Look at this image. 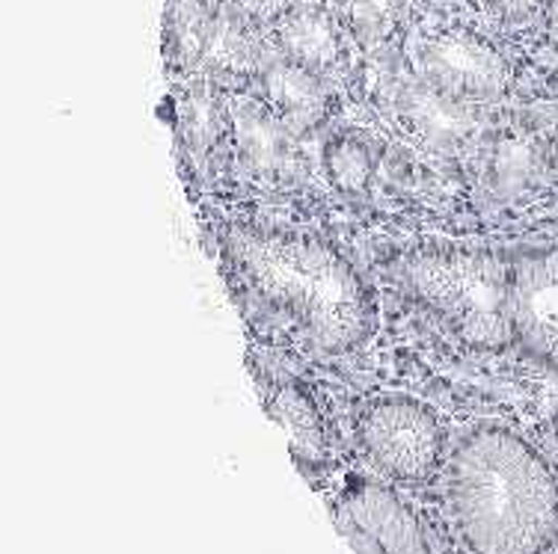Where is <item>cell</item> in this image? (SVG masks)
<instances>
[{
  "label": "cell",
  "mask_w": 558,
  "mask_h": 554,
  "mask_svg": "<svg viewBox=\"0 0 558 554\" xmlns=\"http://www.w3.org/2000/svg\"><path fill=\"white\" fill-rule=\"evenodd\" d=\"M556 442H558V418H556Z\"/></svg>",
  "instance_id": "22"
},
{
  "label": "cell",
  "mask_w": 558,
  "mask_h": 554,
  "mask_svg": "<svg viewBox=\"0 0 558 554\" xmlns=\"http://www.w3.org/2000/svg\"><path fill=\"white\" fill-rule=\"evenodd\" d=\"M324 172L336 190L360 196L372 187L377 172L375 146L365 137L344 131L324 146Z\"/></svg>",
  "instance_id": "17"
},
{
  "label": "cell",
  "mask_w": 558,
  "mask_h": 554,
  "mask_svg": "<svg viewBox=\"0 0 558 554\" xmlns=\"http://www.w3.org/2000/svg\"><path fill=\"white\" fill-rule=\"evenodd\" d=\"M268 39L279 57L324 77L339 75L354 48V39L339 22L330 0H298L268 33Z\"/></svg>",
  "instance_id": "9"
},
{
  "label": "cell",
  "mask_w": 558,
  "mask_h": 554,
  "mask_svg": "<svg viewBox=\"0 0 558 554\" xmlns=\"http://www.w3.org/2000/svg\"><path fill=\"white\" fill-rule=\"evenodd\" d=\"M336 522L360 554H430L416 516L389 490L360 483L336 504Z\"/></svg>",
  "instance_id": "7"
},
{
  "label": "cell",
  "mask_w": 558,
  "mask_h": 554,
  "mask_svg": "<svg viewBox=\"0 0 558 554\" xmlns=\"http://www.w3.org/2000/svg\"><path fill=\"white\" fill-rule=\"evenodd\" d=\"M220 249L232 276L253 297L289 318L312 350L342 356L372 335L377 306L356 267L322 237L229 225Z\"/></svg>",
  "instance_id": "1"
},
{
  "label": "cell",
  "mask_w": 558,
  "mask_h": 554,
  "mask_svg": "<svg viewBox=\"0 0 558 554\" xmlns=\"http://www.w3.org/2000/svg\"><path fill=\"white\" fill-rule=\"evenodd\" d=\"M537 22H541V30H544L549 48L558 51V0H544V10H541Z\"/></svg>",
  "instance_id": "20"
},
{
  "label": "cell",
  "mask_w": 558,
  "mask_h": 554,
  "mask_svg": "<svg viewBox=\"0 0 558 554\" xmlns=\"http://www.w3.org/2000/svg\"><path fill=\"white\" fill-rule=\"evenodd\" d=\"M514 342L558 377V246L514 256Z\"/></svg>",
  "instance_id": "6"
},
{
  "label": "cell",
  "mask_w": 558,
  "mask_h": 554,
  "mask_svg": "<svg viewBox=\"0 0 558 554\" xmlns=\"http://www.w3.org/2000/svg\"><path fill=\"white\" fill-rule=\"evenodd\" d=\"M392 104L404 125L437 146H451L466 137L475 125L473 104L446 96L440 89L428 86L422 77L410 72V77L392 84Z\"/></svg>",
  "instance_id": "12"
},
{
  "label": "cell",
  "mask_w": 558,
  "mask_h": 554,
  "mask_svg": "<svg viewBox=\"0 0 558 554\" xmlns=\"http://www.w3.org/2000/svg\"><path fill=\"white\" fill-rule=\"evenodd\" d=\"M410 72L446 96L484 104L508 93L511 84V60L494 36L446 12H434L428 19H416L404 36Z\"/></svg>",
  "instance_id": "4"
},
{
  "label": "cell",
  "mask_w": 558,
  "mask_h": 554,
  "mask_svg": "<svg viewBox=\"0 0 558 554\" xmlns=\"http://www.w3.org/2000/svg\"><path fill=\"white\" fill-rule=\"evenodd\" d=\"M191 86H184L179 96V110H175V131H179V146H182L184 160L199 170L208 155L215 151L217 139L229 125V107H226L217 81L196 75Z\"/></svg>",
  "instance_id": "15"
},
{
  "label": "cell",
  "mask_w": 558,
  "mask_h": 554,
  "mask_svg": "<svg viewBox=\"0 0 558 554\" xmlns=\"http://www.w3.org/2000/svg\"><path fill=\"white\" fill-rule=\"evenodd\" d=\"M270 51L274 48H270L268 33L253 27L241 12L232 10L223 0L208 48H205L199 75L211 81H256L258 69L265 65Z\"/></svg>",
  "instance_id": "13"
},
{
  "label": "cell",
  "mask_w": 558,
  "mask_h": 554,
  "mask_svg": "<svg viewBox=\"0 0 558 554\" xmlns=\"http://www.w3.org/2000/svg\"><path fill=\"white\" fill-rule=\"evenodd\" d=\"M256 84L258 98L294 134L315 131L330 119V110H333L330 77L315 75L310 69L279 57L277 51H270L265 65L258 69Z\"/></svg>",
  "instance_id": "10"
},
{
  "label": "cell",
  "mask_w": 558,
  "mask_h": 554,
  "mask_svg": "<svg viewBox=\"0 0 558 554\" xmlns=\"http://www.w3.org/2000/svg\"><path fill=\"white\" fill-rule=\"evenodd\" d=\"M220 3L223 0H163L161 51L172 75L196 77L203 72Z\"/></svg>",
  "instance_id": "14"
},
{
  "label": "cell",
  "mask_w": 558,
  "mask_h": 554,
  "mask_svg": "<svg viewBox=\"0 0 558 554\" xmlns=\"http://www.w3.org/2000/svg\"><path fill=\"white\" fill-rule=\"evenodd\" d=\"M482 10L499 27H523V24L541 19L544 0H482Z\"/></svg>",
  "instance_id": "18"
},
{
  "label": "cell",
  "mask_w": 558,
  "mask_h": 554,
  "mask_svg": "<svg viewBox=\"0 0 558 554\" xmlns=\"http://www.w3.org/2000/svg\"><path fill=\"white\" fill-rule=\"evenodd\" d=\"M229 128L235 139V158L250 182L262 187H289L301 182L298 134L286 128L262 98H238L229 107Z\"/></svg>",
  "instance_id": "8"
},
{
  "label": "cell",
  "mask_w": 558,
  "mask_h": 554,
  "mask_svg": "<svg viewBox=\"0 0 558 554\" xmlns=\"http://www.w3.org/2000/svg\"><path fill=\"white\" fill-rule=\"evenodd\" d=\"M449 507L475 554H544L558 537L556 475L505 427H478L454 448Z\"/></svg>",
  "instance_id": "2"
},
{
  "label": "cell",
  "mask_w": 558,
  "mask_h": 554,
  "mask_svg": "<svg viewBox=\"0 0 558 554\" xmlns=\"http://www.w3.org/2000/svg\"><path fill=\"white\" fill-rule=\"evenodd\" d=\"M256 380L262 389V404L274 418V424L286 430L294 457L303 466H322L327 459V430L310 389L286 371L256 368Z\"/></svg>",
  "instance_id": "11"
},
{
  "label": "cell",
  "mask_w": 558,
  "mask_h": 554,
  "mask_svg": "<svg viewBox=\"0 0 558 554\" xmlns=\"http://www.w3.org/2000/svg\"><path fill=\"white\" fill-rule=\"evenodd\" d=\"M356 436L365 457L392 480L422 483L440 469V418L413 397H380L365 406Z\"/></svg>",
  "instance_id": "5"
},
{
  "label": "cell",
  "mask_w": 558,
  "mask_h": 554,
  "mask_svg": "<svg viewBox=\"0 0 558 554\" xmlns=\"http://www.w3.org/2000/svg\"><path fill=\"white\" fill-rule=\"evenodd\" d=\"M389 276L470 347L502 350L514 342V258L463 246H418L389 264Z\"/></svg>",
  "instance_id": "3"
},
{
  "label": "cell",
  "mask_w": 558,
  "mask_h": 554,
  "mask_svg": "<svg viewBox=\"0 0 558 554\" xmlns=\"http://www.w3.org/2000/svg\"><path fill=\"white\" fill-rule=\"evenodd\" d=\"M553 167H556V172H558V143H556V151H553Z\"/></svg>",
  "instance_id": "21"
},
{
  "label": "cell",
  "mask_w": 558,
  "mask_h": 554,
  "mask_svg": "<svg viewBox=\"0 0 558 554\" xmlns=\"http://www.w3.org/2000/svg\"><path fill=\"white\" fill-rule=\"evenodd\" d=\"M226 3L235 12H241L253 27H258L262 33H270L298 0H226Z\"/></svg>",
  "instance_id": "19"
},
{
  "label": "cell",
  "mask_w": 558,
  "mask_h": 554,
  "mask_svg": "<svg viewBox=\"0 0 558 554\" xmlns=\"http://www.w3.org/2000/svg\"><path fill=\"white\" fill-rule=\"evenodd\" d=\"M330 7L363 53L396 48L413 24V0H330Z\"/></svg>",
  "instance_id": "16"
}]
</instances>
